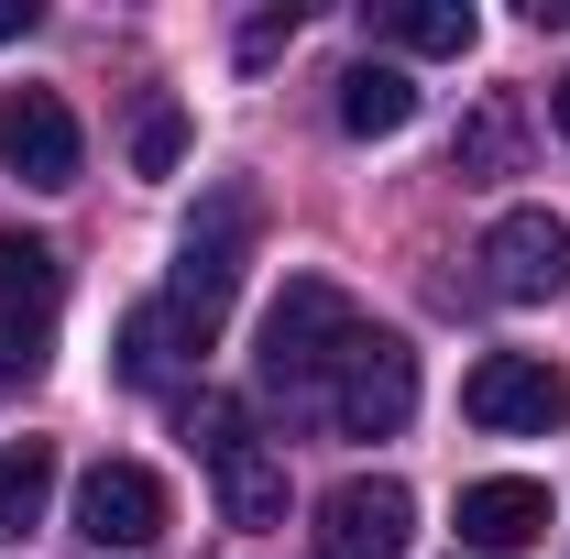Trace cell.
Instances as JSON below:
<instances>
[{"label":"cell","mask_w":570,"mask_h":559,"mask_svg":"<svg viewBox=\"0 0 570 559\" xmlns=\"http://www.w3.org/2000/svg\"><path fill=\"white\" fill-rule=\"evenodd\" d=\"M373 22V45H395V56H472V0H373L362 11Z\"/></svg>","instance_id":"cell-12"},{"label":"cell","mask_w":570,"mask_h":559,"mask_svg":"<svg viewBox=\"0 0 570 559\" xmlns=\"http://www.w3.org/2000/svg\"><path fill=\"white\" fill-rule=\"evenodd\" d=\"M285 45H296V11H253L230 56H242V77H264V67H275V56H285Z\"/></svg>","instance_id":"cell-17"},{"label":"cell","mask_w":570,"mask_h":559,"mask_svg":"<svg viewBox=\"0 0 570 559\" xmlns=\"http://www.w3.org/2000/svg\"><path fill=\"white\" fill-rule=\"evenodd\" d=\"M406 418H417V351L395 341V330H362V351L341 362L318 428H341V439H395Z\"/></svg>","instance_id":"cell-6"},{"label":"cell","mask_w":570,"mask_h":559,"mask_svg":"<svg viewBox=\"0 0 570 559\" xmlns=\"http://www.w3.org/2000/svg\"><path fill=\"white\" fill-rule=\"evenodd\" d=\"M417 549V493L384 483V472H362L318 504V559H406Z\"/></svg>","instance_id":"cell-9"},{"label":"cell","mask_w":570,"mask_h":559,"mask_svg":"<svg viewBox=\"0 0 570 559\" xmlns=\"http://www.w3.org/2000/svg\"><path fill=\"white\" fill-rule=\"evenodd\" d=\"M483 285H494L504 307L570 296V219L560 209H504L494 231H483Z\"/></svg>","instance_id":"cell-7"},{"label":"cell","mask_w":570,"mask_h":559,"mask_svg":"<svg viewBox=\"0 0 570 559\" xmlns=\"http://www.w3.org/2000/svg\"><path fill=\"white\" fill-rule=\"evenodd\" d=\"M67 330V264L33 231H0V384H33Z\"/></svg>","instance_id":"cell-3"},{"label":"cell","mask_w":570,"mask_h":559,"mask_svg":"<svg viewBox=\"0 0 570 559\" xmlns=\"http://www.w3.org/2000/svg\"><path fill=\"white\" fill-rule=\"evenodd\" d=\"M461 418L494 439H549V428H570V373L549 351H483L461 384Z\"/></svg>","instance_id":"cell-5"},{"label":"cell","mask_w":570,"mask_h":559,"mask_svg":"<svg viewBox=\"0 0 570 559\" xmlns=\"http://www.w3.org/2000/svg\"><path fill=\"white\" fill-rule=\"evenodd\" d=\"M242 264H253V187H219L209 219H187L176 275H165V296H154V318H165L176 351L219 341V318H230V296H242Z\"/></svg>","instance_id":"cell-2"},{"label":"cell","mask_w":570,"mask_h":559,"mask_svg":"<svg viewBox=\"0 0 570 559\" xmlns=\"http://www.w3.org/2000/svg\"><path fill=\"white\" fill-rule=\"evenodd\" d=\"M11 33H33V0H0V45H11Z\"/></svg>","instance_id":"cell-20"},{"label":"cell","mask_w":570,"mask_h":559,"mask_svg":"<svg viewBox=\"0 0 570 559\" xmlns=\"http://www.w3.org/2000/svg\"><path fill=\"white\" fill-rule=\"evenodd\" d=\"M406 121H417V88H406V67H384V56H362V67L341 77V133L384 143V133H406Z\"/></svg>","instance_id":"cell-14"},{"label":"cell","mask_w":570,"mask_h":559,"mask_svg":"<svg viewBox=\"0 0 570 559\" xmlns=\"http://www.w3.org/2000/svg\"><path fill=\"white\" fill-rule=\"evenodd\" d=\"M0 165L22 176V187H77V165H88V143H77V110L56 88H0Z\"/></svg>","instance_id":"cell-8"},{"label":"cell","mask_w":570,"mask_h":559,"mask_svg":"<svg viewBox=\"0 0 570 559\" xmlns=\"http://www.w3.org/2000/svg\"><path fill=\"white\" fill-rule=\"evenodd\" d=\"M549 133L570 143V77H560V88H549Z\"/></svg>","instance_id":"cell-21"},{"label":"cell","mask_w":570,"mask_h":559,"mask_svg":"<svg viewBox=\"0 0 570 559\" xmlns=\"http://www.w3.org/2000/svg\"><path fill=\"white\" fill-rule=\"evenodd\" d=\"M165 516H176V493H165L154 461H99L77 483V538H99V549H154Z\"/></svg>","instance_id":"cell-10"},{"label":"cell","mask_w":570,"mask_h":559,"mask_svg":"<svg viewBox=\"0 0 570 559\" xmlns=\"http://www.w3.org/2000/svg\"><path fill=\"white\" fill-rule=\"evenodd\" d=\"M56 504V439H0V538L22 549Z\"/></svg>","instance_id":"cell-13"},{"label":"cell","mask_w":570,"mask_h":559,"mask_svg":"<svg viewBox=\"0 0 570 559\" xmlns=\"http://www.w3.org/2000/svg\"><path fill=\"white\" fill-rule=\"evenodd\" d=\"M198 461H209V493L230 527H285V450L253 428V406L198 395Z\"/></svg>","instance_id":"cell-4"},{"label":"cell","mask_w":570,"mask_h":559,"mask_svg":"<svg viewBox=\"0 0 570 559\" xmlns=\"http://www.w3.org/2000/svg\"><path fill=\"white\" fill-rule=\"evenodd\" d=\"M132 165L142 176H176V165H187V110H142L132 121Z\"/></svg>","instance_id":"cell-16"},{"label":"cell","mask_w":570,"mask_h":559,"mask_svg":"<svg viewBox=\"0 0 570 559\" xmlns=\"http://www.w3.org/2000/svg\"><path fill=\"white\" fill-rule=\"evenodd\" d=\"M494 165H515V121H504V110H483V121L461 133V176H494Z\"/></svg>","instance_id":"cell-18"},{"label":"cell","mask_w":570,"mask_h":559,"mask_svg":"<svg viewBox=\"0 0 570 559\" xmlns=\"http://www.w3.org/2000/svg\"><path fill=\"white\" fill-rule=\"evenodd\" d=\"M362 330L373 318L330 275H285V296L264 307V351H253L264 395H275L285 418H330V384H341V362L362 351Z\"/></svg>","instance_id":"cell-1"},{"label":"cell","mask_w":570,"mask_h":559,"mask_svg":"<svg viewBox=\"0 0 570 559\" xmlns=\"http://www.w3.org/2000/svg\"><path fill=\"white\" fill-rule=\"evenodd\" d=\"M549 538V483L527 472H494V483H461V549L504 559V549H538Z\"/></svg>","instance_id":"cell-11"},{"label":"cell","mask_w":570,"mask_h":559,"mask_svg":"<svg viewBox=\"0 0 570 559\" xmlns=\"http://www.w3.org/2000/svg\"><path fill=\"white\" fill-rule=\"evenodd\" d=\"M527 22L538 33H570V0H527Z\"/></svg>","instance_id":"cell-19"},{"label":"cell","mask_w":570,"mask_h":559,"mask_svg":"<svg viewBox=\"0 0 570 559\" xmlns=\"http://www.w3.org/2000/svg\"><path fill=\"white\" fill-rule=\"evenodd\" d=\"M121 373H132V384H165V373H176V341H165V318H154V307L121 318Z\"/></svg>","instance_id":"cell-15"}]
</instances>
